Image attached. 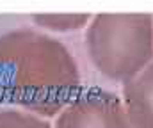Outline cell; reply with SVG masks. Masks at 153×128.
<instances>
[{
  "mask_svg": "<svg viewBox=\"0 0 153 128\" xmlns=\"http://www.w3.org/2000/svg\"><path fill=\"white\" fill-rule=\"evenodd\" d=\"M57 128H126L121 114L107 107H75L62 114Z\"/></svg>",
  "mask_w": 153,
  "mask_h": 128,
  "instance_id": "obj_1",
  "label": "cell"
},
{
  "mask_svg": "<svg viewBox=\"0 0 153 128\" xmlns=\"http://www.w3.org/2000/svg\"><path fill=\"white\" fill-rule=\"evenodd\" d=\"M0 128H48V125L36 118H25L18 112H2Z\"/></svg>",
  "mask_w": 153,
  "mask_h": 128,
  "instance_id": "obj_2",
  "label": "cell"
}]
</instances>
